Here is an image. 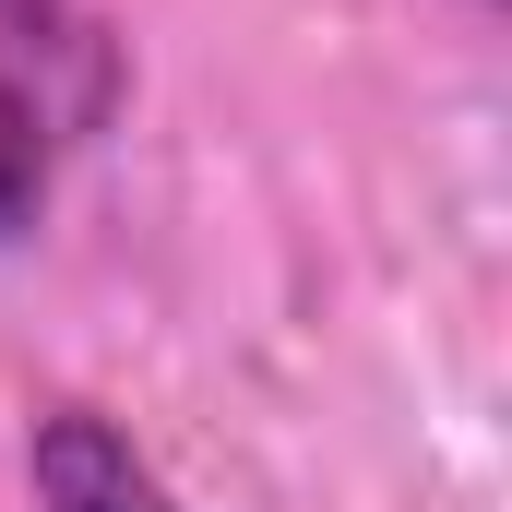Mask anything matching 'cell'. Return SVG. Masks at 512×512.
I'll list each match as a JSON object with an SVG mask.
<instances>
[{"instance_id": "cell-2", "label": "cell", "mask_w": 512, "mask_h": 512, "mask_svg": "<svg viewBox=\"0 0 512 512\" xmlns=\"http://www.w3.org/2000/svg\"><path fill=\"white\" fill-rule=\"evenodd\" d=\"M48 167H60V120H48V108L0 72V239H12V227H36Z\"/></svg>"}, {"instance_id": "cell-1", "label": "cell", "mask_w": 512, "mask_h": 512, "mask_svg": "<svg viewBox=\"0 0 512 512\" xmlns=\"http://www.w3.org/2000/svg\"><path fill=\"white\" fill-rule=\"evenodd\" d=\"M24 489H36V512H191L155 477V453L96 405H48L24 429Z\"/></svg>"}]
</instances>
